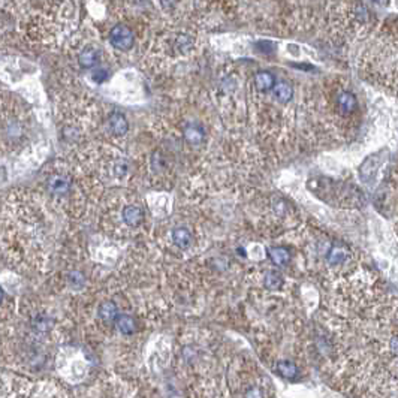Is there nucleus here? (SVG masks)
<instances>
[{
    "label": "nucleus",
    "instance_id": "nucleus-20",
    "mask_svg": "<svg viewBox=\"0 0 398 398\" xmlns=\"http://www.w3.org/2000/svg\"><path fill=\"white\" fill-rule=\"evenodd\" d=\"M2 299H3V290L0 288V303H2Z\"/></svg>",
    "mask_w": 398,
    "mask_h": 398
},
{
    "label": "nucleus",
    "instance_id": "nucleus-8",
    "mask_svg": "<svg viewBox=\"0 0 398 398\" xmlns=\"http://www.w3.org/2000/svg\"><path fill=\"white\" fill-rule=\"evenodd\" d=\"M78 62H80V66L84 67V69H89V67H93L96 63L99 62V51L93 47H87L80 53Z\"/></svg>",
    "mask_w": 398,
    "mask_h": 398
},
{
    "label": "nucleus",
    "instance_id": "nucleus-12",
    "mask_svg": "<svg viewBox=\"0 0 398 398\" xmlns=\"http://www.w3.org/2000/svg\"><path fill=\"white\" fill-rule=\"evenodd\" d=\"M115 325H117L119 328V331L124 335H131L135 333V328H137V325H135V320L132 316L129 315H120L117 319H115Z\"/></svg>",
    "mask_w": 398,
    "mask_h": 398
},
{
    "label": "nucleus",
    "instance_id": "nucleus-19",
    "mask_svg": "<svg viewBox=\"0 0 398 398\" xmlns=\"http://www.w3.org/2000/svg\"><path fill=\"white\" fill-rule=\"evenodd\" d=\"M71 281H72V285H83L84 283V279L80 273H72L71 274Z\"/></svg>",
    "mask_w": 398,
    "mask_h": 398
},
{
    "label": "nucleus",
    "instance_id": "nucleus-16",
    "mask_svg": "<svg viewBox=\"0 0 398 398\" xmlns=\"http://www.w3.org/2000/svg\"><path fill=\"white\" fill-rule=\"evenodd\" d=\"M264 283L268 289L276 290V289H280V286L283 285V279H281V276L276 273V271H268V273L265 274Z\"/></svg>",
    "mask_w": 398,
    "mask_h": 398
},
{
    "label": "nucleus",
    "instance_id": "nucleus-1",
    "mask_svg": "<svg viewBox=\"0 0 398 398\" xmlns=\"http://www.w3.org/2000/svg\"><path fill=\"white\" fill-rule=\"evenodd\" d=\"M110 42L122 51H128L135 44V35L126 24H117L110 33Z\"/></svg>",
    "mask_w": 398,
    "mask_h": 398
},
{
    "label": "nucleus",
    "instance_id": "nucleus-9",
    "mask_svg": "<svg viewBox=\"0 0 398 398\" xmlns=\"http://www.w3.org/2000/svg\"><path fill=\"white\" fill-rule=\"evenodd\" d=\"M338 106H340V110H342V113L351 114L352 111L356 110V106H358L356 96L351 92H342L338 96Z\"/></svg>",
    "mask_w": 398,
    "mask_h": 398
},
{
    "label": "nucleus",
    "instance_id": "nucleus-11",
    "mask_svg": "<svg viewBox=\"0 0 398 398\" xmlns=\"http://www.w3.org/2000/svg\"><path fill=\"white\" fill-rule=\"evenodd\" d=\"M274 98L281 102V103H288L290 99H292V85L288 83H277L273 89Z\"/></svg>",
    "mask_w": 398,
    "mask_h": 398
},
{
    "label": "nucleus",
    "instance_id": "nucleus-18",
    "mask_svg": "<svg viewBox=\"0 0 398 398\" xmlns=\"http://www.w3.org/2000/svg\"><path fill=\"white\" fill-rule=\"evenodd\" d=\"M106 78H108V72H106L105 69H98L93 72V80L96 83H103Z\"/></svg>",
    "mask_w": 398,
    "mask_h": 398
},
{
    "label": "nucleus",
    "instance_id": "nucleus-6",
    "mask_svg": "<svg viewBox=\"0 0 398 398\" xmlns=\"http://www.w3.org/2000/svg\"><path fill=\"white\" fill-rule=\"evenodd\" d=\"M108 126H110V131L114 135H124L129 129L128 119H126L122 113L111 114V117L108 120Z\"/></svg>",
    "mask_w": 398,
    "mask_h": 398
},
{
    "label": "nucleus",
    "instance_id": "nucleus-4",
    "mask_svg": "<svg viewBox=\"0 0 398 398\" xmlns=\"http://www.w3.org/2000/svg\"><path fill=\"white\" fill-rule=\"evenodd\" d=\"M144 220V213L137 206H128L123 210V222L131 228L140 226Z\"/></svg>",
    "mask_w": 398,
    "mask_h": 398
},
{
    "label": "nucleus",
    "instance_id": "nucleus-10",
    "mask_svg": "<svg viewBox=\"0 0 398 398\" xmlns=\"http://www.w3.org/2000/svg\"><path fill=\"white\" fill-rule=\"evenodd\" d=\"M99 317L106 324L114 322V320L119 317V308L115 306V303H113V301H105V303H102L99 307Z\"/></svg>",
    "mask_w": 398,
    "mask_h": 398
},
{
    "label": "nucleus",
    "instance_id": "nucleus-14",
    "mask_svg": "<svg viewBox=\"0 0 398 398\" xmlns=\"http://www.w3.org/2000/svg\"><path fill=\"white\" fill-rule=\"evenodd\" d=\"M277 372L286 379H294L298 374V367L292 361H280L277 364Z\"/></svg>",
    "mask_w": 398,
    "mask_h": 398
},
{
    "label": "nucleus",
    "instance_id": "nucleus-5",
    "mask_svg": "<svg viewBox=\"0 0 398 398\" xmlns=\"http://www.w3.org/2000/svg\"><path fill=\"white\" fill-rule=\"evenodd\" d=\"M172 241L179 249L186 250L192 246V234L188 228H176L172 231Z\"/></svg>",
    "mask_w": 398,
    "mask_h": 398
},
{
    "label": "nucleus",
    "instance_id": "nucleus-2",
    "mask_svg": "<svg viewBox=\"0 0 398 398\" xmlns=\"http://www.w3.org/2000/svg\"><path fill=\"white\" fill-rule=\"evenodd\" d=\"M23 381L0 376V398H23L18 397V392L23 391Z\"/></svg>",
    "mask_w": 398,
    "mask_h": 398
},
{
    "label": "nucleus",
    "instance_id": "nucleus-15",
    "mask_svg": "<svg viewBox=\"0 0 398 398\" xmlns=\"http://www.w3.org/2000/svg\"><path fill=\"white\" fill-rule=\"evenodd\" d=\"M270 256H271V259H273V262H276L277 265H286L288 262H289V259H290L289 251L285 250V249H281V247L271 249L270 250Z\"/></svg>",
    "mask_w": 398,
    "mask_h": 398
},
{
    "label": "nucleus",
    "instance_id": "nucleus-13",
    "mask_svg": "<svg viewBox=\"0 0 398 398\" xmlns=\"http://www.w3.org/2000/svg\"><path fill=\"white\" fill-rule=\"evenodd\" d=\"M346 259H347V250L340 246H333L326 255V260L329 262V265H340L343 264Z\"/></svg>",
    "mask_w": 398,
    "mask_h": 398
},
{
    "label": "nucleus",
    "instance_id": "nucleus-3",
    "mask_svg": "<svg viewBox=\"0 0 398 398\" xmlns=\"http://www.w3.org/2000/svg\"><path fill=\"white\" fill-rule=\"evenodd\" d=\"M71 179L63 176V174H56L50 180H48V189L54 195H65L71 190Z\"/></svg>",
    "mask_w": 398,
    "mask_h": 398
},
{
    "label": "nucleus",
    "instance_id": "nucleus-17",
    "mask_svg": "<svg viewBox=\"0 0 398 398\" xmlns=\"http://www.w3.org/2000/svg\"><path fill=\"white\" fill-rule=\"evenodd\" d=\"M184 138L190 144H199L204 140V132L198 128H188L184 131Z\"/></svg>",
    "mask_w": 398,
    "mask_h": 398
},
{
    "label": "nucleus",
    "instance_id": "nucleus-7",
    "mask_svg": "<svg viewBox=\"0 0 398 398\" xmlns=\"http://www.w3.org/2000/svg\"><path fill=\"white\" fill-rule=\"evenodd\" d=\"M255 85H256V89H258L259 92H270V90H273L274 85H276L274 75L271 74V72H267V71L258 72V74L255 75Z\"/></svg>",
    "mask_w": 398,
    "mask_h": 398
}]
</instances>
